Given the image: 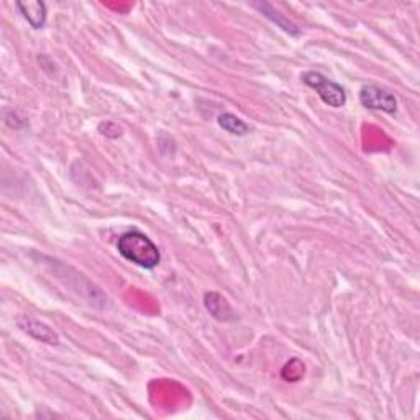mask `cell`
<instances>
[{"mask_svg":"<svg viewBox=\"0 0 420 420\" xmlns=\"http://www.w3.org/2000/svg\"><path fill=\"white\" fill-rule=\"evenodd\" d=\"M117 250L133 265L153 270L159 265L161 253L156 245L141 231H127L117 241Z\"/></svg>","mask_w":420,"mask_h":420,"instance_id":"1","label":"cell"},{"mask_svg":"<svg viewBox=\"0 0 420 420\" xmlns=\"http://www.w3.org/2000/svg\"><path fill=\"white\" fill-rule=\"evenodd\" d=\"M17 325L24 330L25 333H28L30 337H33L35 340H40L48 345H58L60 343V337L51 327H48L46 324L40 322L30 315H19L17 317Z\"/></svg>","mask_w":420,"mask_h":420,"instance_id":"4","label":"cell"},{"mask_svg":"<svg viewBox=\"0 0 420 420\" xmlns=\"http://www.w3.org/2000/svg\"><path fill=\"white\" fill-rule=\"evenodd\" d=\"M218 125H220V128H223V130L229 132L230 135L236 137L248 135L250 130H252L243 120L238 119L234 114H230V112H225V114H222L220 117H218Z\"/></svg>","mask_w":420,"mask_h":420,"instance_id":"8","label":"cell"},{"mask_svg":"<svg viewBox=\"0 0 420 420\" xmlns=\"http://www.w3.org/2000/svg\"><path fill=\"white\" fill-rule=\"evenodd\" d=\"M304 376V365L299 361L297 368H294V360L289 361L288 365L284 366L283 369V378L286 379V381H290V383H296L299 381Z\"/></svg>","mask_w":420,"mask_h":420,"instance_id":"9","label":"cell"},{"mask_svg":"<svg viewBox=\"0 0 420 420\" xmlns=\"http://www.w3.org/2000/svg\"><path fill=\"white\" fill-rule=\"evenodd\" d=\"M15 7L19 8L21 17L33 26V28H43L46 21V6L43 2H17Z\"/></svg>","mask_w":420,"mask_h":420,"instance_id":"7","label":"cell"},{"mask_svg":"<svg viewBox=\"0 0 420 420\" xmlns=\"http://www.w3.org/2000/svg\"><path fill=\"white\" fill-rule=\"evenodd\" d=\"M252 6L254 8H258V10H260L263 13V15L266 17L268 20H271L272 24H274L276 26H279L281 30L286 31V33H289L290 37H299V35H301V30H299V26L294 25L290 20L284 19V17L281 15V13L278 10H276V8L272 7L271 3H268V2H254V3H252Z\"/></svg>","mask_w":420,"mask_h":420,"instance_id":"5","label":"cell"},{"mask_svg":"<svg viewBox=\"0 0 420 420\" xmlns=\"http://www.w3.org/2000/svg\"><path fill=\"white\" fill-rule=\"evenodd\" d=\"M301 79L306 86L314 89L317 96H319L329 107L340 109V107L347 104L345 89H343L340 84L333 82V80L325 78L324 74L317 73V71H307V73H304L301 76Z\"/></svg>","mask_w":420,"mask_h":420,"instance_id":"2","label":"cell"},{"mask_svg":"<svg viewBox=\"0 0 420 420\" xmlns=\"http://www.w3.org/2000/svg\"><path fill=\"white\" fill-rule=\"evenodd\" d=\"M99 133L107 138H117L122 135V128L114 122H102L99 125Z\"/></svg>","mask_w":420,"mask_h":420,"instance_id":"10","label":"cell"},{"mask_svg":"<svg viewBox=\"0 0 420 420\" xmlns=\"http://www.w3.org/2000/svg\"><path fill=\"white\" fill-rule=\"evenodd\" d=\"M360 102L361 105L371 110H383L386 114H396L397 112V99L394 94L378 86H365L361 89Z\"/></svg>","mask_w":420,"mask_h":420,"instance_id":"3","label":"cell"},{"mask_svg":"<svg viewBox=\"0 0 420 420\" xmlns=\"http://www.w3.org/2000/svg\"><path fill=\"white\" fill-rule=\"evenodd\" d=\"M204 304L205 309L210 312V315L213 319L220 320V322H227V320H234V310L229 306V302L223 299L218 292H207L204 297Z\"/></svg>","mask_w":420,"mask_h":420,"instance_id":"6","label":"cell"}]
</instances>
